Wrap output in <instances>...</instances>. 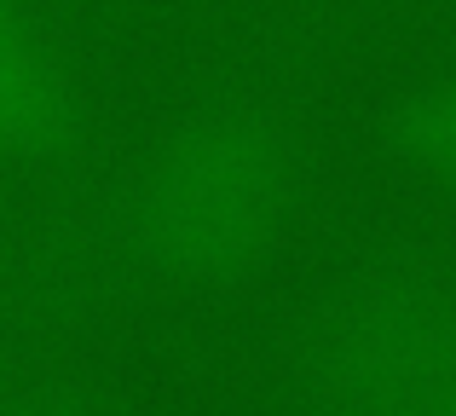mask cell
Listing matches in <instances>:
<instances>
[{"mask_svg":"<svg viewBox=\"0 0 456 416\" xmlns=\"http://www.w3.org/2000/svg\"><path fill=\"white\" fill-rule=\"evenodd\" d=\"M312 157L272 99L191 104L145 145L122 185L116 237L145 278L179 295L260 283L306 220Z\"/></svg>","mask_w":456,"mask_h":416,"instance_id":"6da1fadb","label":"cell"},{"mask_svg":"<svg viewBox=\"0 0 456 416\" xmlns=\"http://www.w3.org/2000/svg\"><path fill=\"white\" fill-rule=\"evenodd\" d=\"M306 416H456V283L428 260H370L312 313Z\"/></svg>","mask_w":456,"mask_h":416,"instance_id":"7a4b0ae2","label":"cell"},{"mask_svg":"<svg viewBox=\"0 0 456 416\" xmlns=\"http://www.w3.org/2000/svg\"><path fill=\"white\" fill-rule=\"evenodd\" d=\"M87 134L93 99L76 58L29 0H0V168H58L81 157Z\"/></svg>","mask_w":456,"mask_h":416,"instance_id":"3957f363","label":"cell"},{"mask_svg":"<svg viewBox=\"0 0 456 416\" xmlns=\"http://www.w3.org/2000/svg\"><path fill=\"white\" fill-rule=\"evenodd\" d=\"M381 145L387 157L428 185L434 197L456 203V64L411 81L381 116Z\"/></svg>","mask_w":456,"mask_h":416,"instance_id":"277c9868","label":"cell"},{"mask_svg":"<svg viewBox=\"0 0 456 416\" xmlns=\"http://www.w3.org/2000/svg\"><path fill=\"white\" fill-rule=\"evenodd\" d=\"M35 416H110V411H99V405H81V399H69V405H41Z\"/></svg>","mask_w":456,"mask_h":416,"instance_id":"5b68a950","label":"cell"}]
</instances>
